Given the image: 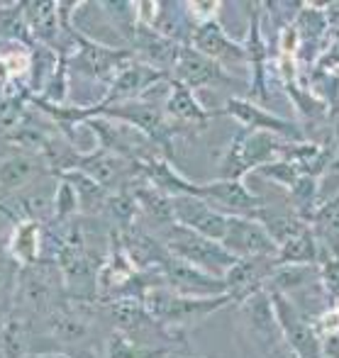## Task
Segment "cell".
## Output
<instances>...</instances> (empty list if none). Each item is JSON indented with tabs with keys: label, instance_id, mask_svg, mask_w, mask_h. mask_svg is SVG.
I'll return each instance as SVG.
<instances>
[{
	"label": "cell",
	"instance_id": "cell-1",
	"mask_svg": "<svg viewBox=\"0 0 339 358\" xmlns=\"http://www.w3.org/2000/svg\"><path fill=\"white\" fill-rule=\"evenodd\" d=\"M71 300L64 275L54 261H39L27 268H20L18 287H15L13 315L27 327L34 322L47 324V320Z\"/></svg>",
	"mask_w": 339,
	"mask_h": 358
},
{
	"label": "cell",
	"instance_id": "cell-2",
	"mask_svg": "<svg viewBox=\"0 0 339 358\" xmlns=\"http://www.w3.org/2000/svg\"><path fill=\"white\" fill-rule=\"evenodd\" d=\"M144 307L169 334H174L176 339H188V334L200 327L207 317H212L215 312H220L222 307L232 305V300L227 295H215V297H188L174 292L169 287H154L146 292Z\"/></svg>",
	"mask_w": 339,
	"mask_h": 358
},
{
	"label": "cell",
	"instance_id": "cell-3",
	"mask_svg": "<svg viewBox=\"0 0 339 358\" xmlns=\"http://www.w3.org/2000/svg\"><path fill=\"white\" fill-rule=\"evenodd\" d=\"M235 324L242 339L249 344L256 358H288L291 349L283 336L276 307L266 290L235 305Z\"/></svg>",
	"mask_w": 339,
	"mask_h": 358
},
{
	"label": "cell",
	"instance_id": "cell-4",
	"mask_svg": "<svg viewBox=\"0 0 339 358\" xmlns=\"http://www.w3.org/2000/svg\"><path fill=\"white\" fill-rule=\"evenodd\" d=\"M134 59L130 47H108L105 42L90 39L74 24V52L67 57L69 73L98 85L100 93H108L118 73Z\"/></svg>",
	"mask_w": 339,
	"mask_h": 358
},
{
	"label": "cell",
	"instance_id": "cell-5",
	"mask_svg": "<svg viewBox=\"0 0 339 358\" xmlns=\"http://www.w3.org/2000/svg\"><path fill=\"white\" fill-rule=\"evenodd\" d=\"M293 142L276 137L269 132H249L237 129V134L225 146L220 161H217V178L225 180H244L247 173L259 171L261 166L281 159L286 146Z\"/></svg>",
	"mask_w": 339,
	"mask_h": 358
},
{
	"label": "cell",
	"instance_id": "cell-6",
	"mask_svg": "<svg viewBox=\"0 0 339 358\" xmlns=\"http://www.w3.org/2000/svg\"><path fill=\"white\" fill-rule=\"evenodd\" d=\"M156 236L161 239V244L166 246L169 254H174L176 259L186 261V264L195 266V268H200L207 275H215V278H225L227 271L240 261L220 241L207 239V236L188 229V227H181L179 222L161 229Z\"/></svg>",
	"mask_w": 339,
	"mask_h": 358
},
{
	"label": "cell",
	"instance_id": "cell-7",
	"mask_svg": "<svg viewBox=\"0 0 339 358\" xmlns=\"http://www.w3.org/2000/svg\"><path fill=\"white\" fill-rule=\"evenodd\" d=\"M247 66L251 71L249 78V100L256 105L269 103L273 98V83H271V49L266 42L264 29V3H247Z\"/></svg>",
	"mask_w": 339,
	"mask_h": 358
},
{
	"label": "cell",
	"instance_id": "cell-8",
	"mask_svg": "<svg viewBox=\"0 0 339 358\" xmlns=\"http://www.w3.org/2000/svg\"><path fill=\"white\" fill-rule=\"evenodd\" d=\"M217 115H227V117L237 120V124H240L242 129H249V132H269V134H276V137L286 139V142H293V144L307 142V134L300 122L278 117V115H273L271 110L251 103L249 98L230 95V98L222 103V108L217 110Z\"/></svg>",
	"mask_w": 339,
	"mask_h": 358
},
{
	"label": "cell",
	"instance_id": "cell-9",
	"mask_svg": "<svg viewBox=\"0 0 339 358\" xmlns=\"http://www.w3.org/2000/svg\"><path fill=\"white\" fill-rule=\"evenodd\" d=\"M83 127H88V132L95 137V149L110 151L115 156H123L127 161H139L149 159V156H161L159 149L139 134L134 127L120 122V120H110V117H90L85 120Z\"/></svg>",
	"mask_w": 339,
	"mask_h": 358
},
{
	"label": "cell",
	"instance_id": "cell-10",
	"mask_svg": "<svg viewBox=\"0 0 339 358\" xmlns=\"http://www.w3.org/2000/svg\"><path fill=\"white\" fill-rule=\"evenodd\" d=\"M273 307H276L278 322H281L283 336L296 358H325V349H322V334L317 331L315 320L307 317L296 307V302L288 300L286 295L278 292H269Z\"/></svg>",
	"mask_w": 339,
	"mask_h": 358
},
{
	"label": "cell",
	"instance_id": "cell-11",
	"mask_svg": "<svg viewBox=\"0 0 339 358\" xmlns=\"http://www.w3.org/2000/svg\"><path fill=\"white\" fill-rule=\"evenodd\" d=\"M164 117L176 132V137H186V134H198L207 129L210 120L217 117V110H207L198 100L195 90L171 78L164 100Z\"/></svg>",
	"mask_w": 339,
	"mask_h": 358
},
{
	"label": "cell",
	"instance_id": "cell-12",
	"mask_svg": "<svg viewBox=\"0 0 339 358\" xmlns=\"http://www.w3.org/2000/svg\"><path fill=\"white\" fill-rule=\"evenodd\" d=\"M195 198H203L227 217H256L266 208L264 195H256L244 180L215 178L210 183L195 185Z\"/></svg>",
	"mask_w": 339,
	"mask_h": 358
},
{
	"label": "cell",
	"instance_id": "cell-13",
	"mask_svg": "<svg viewBox=\"0 0 339 358\" xmlns=\"http://www.w3.org/2000/svg\"><path fill=\"white\" fill-rule=\"evenodd\" d=\"M171 78L184 83L191 90H203V88H225V85H244V80H240L232 71H227L225 66H220L217 62L203 57L200 52H195L193 47H181L176 66L171 71Z\"/></svg>",
	"mask_w": 339,
	"mask_h": 358
},
{
	"label": "cell",
	"instance_id": "cell-14",
	"mask_svg": "<svg viewBox=\"0 0 339 358\" xmlns=\"http://www.w3.org/2000/svg\"><path fill=\"white\" fill-rule=\"evenodd\" d=\"M54 178V176H49ZM39 180V183L29 185L27 190H20V193L10 195V198H0V215L13 224L20 222H39V224H52L54 217V193H57V185L47 188V180Z\"/></svg>",
	"mask_w": 339,
	"mask_h": 358
},
{
	"label": "cell",
	"instance_id": "cell-15",
	"mask_svg": "<svg viewBox=\"0 0 339 358\" xmlns=\"http://www.w3.org/2000/svg\"><path fill=\"white\" fill-rule=\"evenodd\" d=\"M220 244L235 259H259V256L276 259L278 256V244L254 217H230V224Z\"/></svg>",
	"mask_w": 339,
	"mask_h": 358
},
{
	"label": "cell",
	"instance_id": "cell-16",
	"mask_svg": "<svg viewBox=\"0 0 339 358\" xmlns=\"http://www.w3.org/2000/svg\"><path fill=\"white\" fill-rule=\"evenodd\" d=\"M49 176L54 173L42 156L29 149L13 146V151H8L0 159V198H10L20 190H27L29 185L39 183Z\"/></svg>",
	"mask_w": 339,
	"mask_h": 358
},
{
	"label": "cell",
	"instance_id": "cell-17",
	"mask_svg": "<svg viewBox=\"0 0 339 358\" xmlns=\"http://www.w3.org/2000/svg\"><path fill=\"white\" fill-rule=\"evenodd\" d=\"M169 80H171L169 73L132 59V62L118 73V78L113 80V85H110L108 93H105V98L100 100L98 105H90V108L100 110V108H110V105L130 103V100H144L146 90L156 88L159 83H169Z\"/></svg>",
	"mask_w": 339,
	"mask_h": 358
},
{
	"label": "cell",
	"instance_id": "cell-18",
	"mask_svg": "<svg viewBox=\"0 0 339 358\" xmlns=\"http://www.w3.org/2000/svg\"><path fill=\"white\" fill-rule=\"evenodd\" d=\"M188 47L200 52L203 57L217 62L230 71L232 66H247V52L244 42H237L227 34L220 20H207V22L198 24L191 34Z\"/></svg>",
	"mask_w": 339,
	"mask_h": 358
},
{
	"label": "cell",
	"instance_id": "cell-19",
	"mask_svg": "<svg viewBox=\"0 0 339 358\" xmlns=\"http://www.w3.org/2000/svg\"><path fill=\"white\" fill-rule=\"evenodd\" d=\"M164 278V285L174 292L188 297H215V295H227L225 292V280L207 275L195 266L186 264V261L176 259L174 254H169L161 266L156 268Z\"/></svg>",
	"mask_w": 339,
	"mask_h": 358
},
{
	"label": "cell",
	"instance_id": "cell-20",
	"mask_svg": "<svg viewBox=\"0 0 339 358\" xmlns=\"http://www.w3.org/2000/svg\"><path fill=\"white\" fill-rule=\"evenodd\" d=\"M278 268V261L269 256H259V259H240L230 271L225 273V292L232 300V305H240L247 297L256 295V292L266 290V283Z\"/></svg>",
	"mask_w": 339,
	"mask_h": 358
},
{
	"label": "cell",
	"instance_id": "cell-21",
	"mask_svg": "<svg viewBox=\"0 0 339 358\" xmlns=\"http://www.w3.org/2000/svg\"><path fill=\"white\" fill-rule=\"evenodd\" d=\"M174 217L181 227H188V229L215 241H222L227 224H230V217L222 215L220 210H215L203 198H195V195H179V198H174Z\"/></svg>",
	"mask_w": 339,
	"mask_h": 358
},
{
	"label": "cell",
	"instance_id": "cell-22",
	"mask_svg": "<svg viewBox=\"0 0 339 358\" xmlns=\"http://www.w3.org/2000/svg\"><path fill=\"white\" fill-rule=\"evenodd\" d=\"M127 47L132 49L137 62L149 64V66L159 69V71H164L169 76L174 71L176 59H179V52H181V44L164 37V34L156 32L154 27H149V24H144V22L137 24V32Z\"/></svg>",
	"mask_w": 339,
	"mask_h": 358
},
{
	"label": "cell",
	"instance_id": "cell-23",
	"mask_svg": "<svg viewBox=\"0 0 339 358\" xmlns=\"http://www.w3.org/2000/svg\"><path fill=\"white\" fill-rule=\"evenodd\" d=\"M44 227L47 224H39V222H20V224L10 227L8 236H5V251L20 268H27V266L42 261Z\"/></svg>",
	"mask_w": 339,
	"mask_h": 358
},
{
	"label": "cell",
	"instance_id": "cell-24",
	"mask_svg": "<svg viewBox=\"0 0 339 358\" xmlns=\"http://www.w3.org/2000/svg\"><path fill=\"white\" fill-rule=\"evenodd\" d=\"M310 227L312 234L317 236V241L322 246V259L325 256L339 259V195L320 205V210L312 217Z\"/></svg>",
	"mask_w": 339,
	"mask_h": 358
},
{
	"label": "cell",
	"instance_id": "cell-25",
	"mask_svg": "<svg viewBox=\"0 0 339 358\" xmlns=\"http://www.w3.org/2000/svg\"><path fill=\"white\" fill-rule=\"evenodd\" d=\"M276 261L278 266H320L322 246L317 236L312 234V227H307L305 231L278 246Z\"/></svg>",
	"mask_w": 339,
	"mask_h": 358
},
{
	"label": "cell",
	"instance_id": "cell-26",
	"mask_svg": "<svg viewBox=\"0 0 339 358\" xmlns=\"http://www.w3.org/2000/svg\"><path fill=\"white\" fill-rule=\"evenodd\" d=\"M254 220H259L261 224H264V229L271 234V239L276 241L278 246L286 244L288 239H293V236H298L300 231H305L307 222L300 220L296 213H293L291 208L286 210H278V208H264L259 210V215L254 217Z\"/></svg>",
	"mask_w": 339,
	"mask_h": 358
},
{
	"label": "cell",
	"instance_id": "cell-27",
	"mask_svg": "<svg viewBox=\"0 0 339 358\" xmlns=\"http://www.w3.org/2000/svg\"><path fill=\"white\" fill-rule=\"evenodd\" d=\"M320 205H322V190L317 176H300V180L288 190V208L300 217V220H305L307 224H310L312 217L320 210Z\"/></svg>",
	"mask_w": 339,
	"mask_h": 358
},
{
	"label": "cell",
	"instance_id": "cell-28",
	"mask_svg": "<svg viewBox=\"0 0 339 358\" xmlns=\"http://www.w3.org/2000/svg\"><path fill=\"white\" fill-rule=\"evenodd\" d=\"M95 8L100 10V15L105 17L108 27L113 29L115 34H120V39L127 47L132 42L137 24H139V10H137V3L132 0H120V3H95Z\"/></svg>",
	"mask_w": 339,
	"mask_h": 358
},
{
	"label": "cell",
	"instance_id": "cell-29",
	"mask_svg": "<svg viewBox=\"0 0 339 358\" xmlns=\"http://www.w3.org/2000/svg\"><path fill=\"white\" fill-rule=\"evenodd\" d=\"M18 278H20V266L5 251V239H0V322H5L13 315Z\"/></svg>",
	"mask_w": 339,
	"mask_h": 358
},
{
	"label": "cell",
	"instance_id": "cell-30",
	"mask_svg": "<svg viewBox=\"0 0 339 358\" xmlns=\"http://www.w3.org/2000/svg\"><path fill=\"white\" fill-rule=\"evenodd\" d=\"M29 327L15 315L0 322V358H25V344H27Z\"/></svg>",
	"mask_w": 339,
	"mask_h": 358
},
{
	"label": "cell",
	"instance_id": "cell-31",
	"mask_svg": "<svg viewBox=\"0 0 339 358\" xmlns=\"http://www.w3.org/2000/svg\"><path fill=\"white\" fill-rule=\"evenodd\" d=\"M81 217V200L76 195L74 185L57 178V193H54V217L52 224H67V222Z\"/></svg>",
	"mask_w": 339,
	"mask_h": 358
},
{
	"label": "cell",
	"instance_id": "cell-32",
	"mask_svg": "<svg viewBox=\"0 0 339 358\" xmlns=\"http://www.w3.org/2000/svg\"><path fill=\"white\" fill-rule=\"evenodd\" d=\"M256 173L264 180H269V183L278 185V188H286V190H291L293 185L300 180V176H305L300 171V166L293 164L291 159H276V161H271V164L261 166Z\"/></svg>",
	"mask_w": 339,
	"mask_h": 358
},
{
	"label": "cell",
	"instance_id": "cell-33",
	"mask_svg": "<svg viewBox=\"0 0 339 358\" xmlns=\"http://www.w3.org/2000/svg\"><path fill=\"white\" fill-rule=\"evenodd\" d=\"M317 268H320V283L327 295V302H337L339 300V259L325 256Z\"/></svg>",
	"mask_w": 339,
	"mask_h": 358
},
{
	"label": "cell",
	"instance_id": "cell-34",
	"mask_svg": "<svg viewBox=\"0 0 339 358\" xmlns=\"http://www.w3.org/2000/svg\"><path fill=\"white\" fill-rule=\"evenodd\" d=\"M322 349H325V358H339V334L325 336L322 339Z\"/></svg>",
	"mask_w": 339,
	"mask_h": 358
},
{
	"label": "cell",
	"instance_id": "cell-35",
	"mask_svg": "<svg viewBox=\"0 0 339 358\" xmlns=\"http://www.w3.org/2000/svg\"><path fill=\"white\" fill-rule=\"evenodd\" d=\"M166 358H210V356L195 354V351H191V349H176V351H171Z\"/></svg>",
	"mask_w": 339,
	"mask_h": 358
},
{
	"label": "cell",
	"instance_id": "cell-36",
	"mask_svg": "<svg viewBox=\"0 0 339 358\" xmlns=\"http://www.w3.org/2000/svg\"><path fill=\"white\" fill-rule=\"evenodd\" d=\"M25 358H69V356L67 354H59V351H57V354H27Z\"/></svg>",
	"mask_w": 339,
	"mask_h": 358
},
{
	"label": "cell",
	"instance_id": "cell-37",
	"mask_svg": "<svg viewBox=\"0 0 339 358\" xmlns=\"http://www.w3.org/2000/svg\"><path fill=\"white\" fill-rule=\"evenodd\" d=\"M288 358H296V356H293V354H291V356H288Z\"/></svg>",
	"mask_w": 339,
	"mask_h": 358
}]
</instances>
